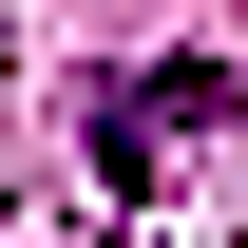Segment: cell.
<instances>
[{"instance_id": "6da1fadb", "label": "cell", "mask_w": 248, "mask_h": 248, "mask_svg": "<svg viewBox=\"0 0 248 248\" xmlns=\"http://www.w3.org/2000/svg\"><path fill=\"white\" fill-rule=\"evenodd\" d=\"M191 134H229V58H153V77L95 95V172H115V191H153Z\"/></svg>"}]
</instances>
